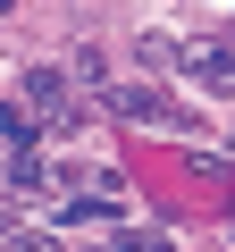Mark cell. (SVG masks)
I'll list each match as a JSON object with an SVG mask.
<instances>
[{"label": "cell", "instance_id": "11", "mask_svg": "<svg viewBox=\"0 0 235 252\" xmlns=\"http://www.w3.org/2000/svg\"><path fill=\"white\" fill-rule=\"evenodd\" d=\"M0 17H9V0H0Z\"/></svg>", "mask_w": 235, "mask_h": 252}, {"label": "cell", "instance_id": "6", "mask_svg": "<svg viewBox=\"0 0 235 252\" xmlns=\"http://www.w3.org/2000/svg\"><path fill=\"white\" fill-rule=\"evenodd\" d=\"M0 135H9V143H17V152H26V143H34V118H26V109H17V101H0Z\"/></svg>", "mask_w": 235, "mask_h": 252}, {"label": "cell", "instance_id": "4", "mask_svg": "<svg viewBox=\"0 0 235 252\" xmlns=\"http://www.w3.org/2000/svg\"><path fill=\"white\" fill-rule=\"evenodd\" d=\"M0 185H9V193H42V185H51V168H42L34 152H17L9 168H0Z\"/></svg>", "mask_w": 235, "mask_h": 252}, {"label": "cell", "instance_id": "1", "mask_svg": "<svg viewBox=\"0 0 235 252\" xmlns=\"http://www.w3.org/2000/svg\"><path fill=\"white\" fill-rule=\"evenodd\" d=\"M101 109H118L126 126H135V118H143V126H185V109H168V93H160V84H109V93H101Z\"/></svg>", "mask_w": 235, "mask_h": 252}, {"label": "cell", "instance_id": "3", "mask_svg": "<svg viewBox=\"0 0 235 252\" xmlns=\"http://www.w3.org/2000/svg\"><path fill=\"white\" fill-rule=\"evenodd\" d=\"M26 101H42L51 118H76V109H59V101H67V67H34V76H26Z\"/></svg>", "mask_w": 235, "mask_h": 252}, {"label": "cell", "instance_id": "10", "mask_svg": "<svg viewBox=\"0 0 235 252\" xmlns=\"http://www.w3.org/2000/svg\"><path fill=\"white\" fill-rule=\"evenodd\" d=\"M9 227H17V219H9V202H0V235H9Z\"/></svg>", "mask_w": 235, "mask_h": 252}, {"label": "cell", "instance_id": "8", "mask_svg": "<svg viewBox=\"0 0 235 252\" xmlns=\"http://www.w3.org/2000/svg\"><path fill=\"white\" fill-rule=\"evenodd\" d=\"M9 252H59V235H42V227H9Z\"/></svg>", "mask_w": 235, "mask_h": 252}, {"label": "cell", "instance_id": "5", "mask_svg": "<svg viewBox=\"0 0 235 252\" xmlns=\"http://www.w3.org/2000/svg\"><path fill=\"white\" fill-rule=\"evenodd\" d=\"M135 59L143 67H176V34H135Z\"/></svg>", "mask_w": 235, "mask_h": 252}, {"label": "cell", "instance_id": "2", "mask_svg": "<svg viewBox=\"0 0 235 252\" xmlns=\"http://www.w3.org/2000/svg\"><path fill=\"white\" fill-rule=\"evenodd\" d=\"M193 76H202L210 93H235V34L210 42V51H193Z\"/></svg>", "mask_w": 235, "mask_h": 252}, {"label": "cell", "instance_id": "7", "mask_svg": "<svg viewBox=\"0 0 235 252\" xmlns=\"http://www.w3.org/2000/svg\"><path fill=\"white\" fill-rule=\"evenodd\" d=\"M76 76H84V84H109V51L84 42V51H76Z\"/></svg>", "mask_w": 235, "mask_h": 252}, {"label": "cell", "instance_id": "9", "mask_svg": "<svg viewBox=\"0 0 235 252\" xmlns=\"http://www.w3.org/2000/svg\"><path fill=\"white\" fill-rule=\"evenodd\" d=\"M109 252H168V244H160V235H135V227H126V235H118Z\"/></svg>", "mask_w": 235, "mask_h": 252}]
</instances>
